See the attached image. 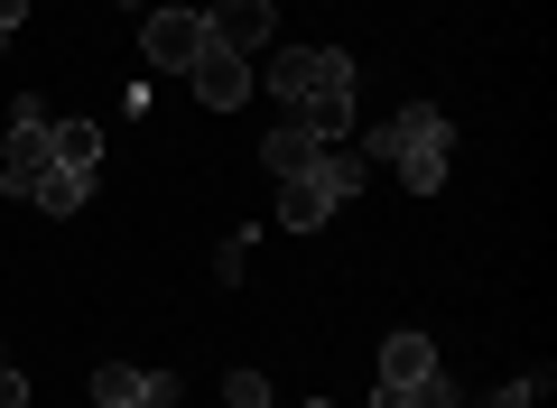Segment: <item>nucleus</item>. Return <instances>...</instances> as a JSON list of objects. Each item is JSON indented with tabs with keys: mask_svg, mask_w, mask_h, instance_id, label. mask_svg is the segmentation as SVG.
<instances>
[{
	"mask_svg": "<svg viewBox=\"0 0 557 408\" xmlns=\"http://www.w3.org/2000/svg\"><path fill=\"white\" fill-rule=\"evenodd\" d=\"M446 149H456L446 112H437V102H409V112H391L372 139H362V168H391L409 195H437L446 186Z\"/></svg>",
	"mask_w": 557,
	"mask_h": 408,
	"instance_id": "obj_1",
	"label": "nucleus"
},
{
	"mask_svg": "<svg viewBox=\"0 0 557 408\" xmlns=\"http://www.w3.org/2000/svg\"><path fill=\"white\" fill-rule=\"evenodd\" d=\"M47 158L94 176V168H102V131H94V121H47Z\"/></svg>",
	"mask_w": 557,
	"mask_h": 408,
	"instance_id": "obj_11",
	"label": "nucleus"
},
{
	"mask_svg": "<svg viewBox=\"0 0 557 408\" xmlns=\"http://www.w3.org/2000/svg\"><path fill=\"white\" fill-rule=\"evenodd\" d=\"M307 158H317V139H307L298 121H288V131H270V139H260V168H270V176H298Z\"/></svg>",
	"mask_w": 557,
	"mask_h": 408,
	"instance_id": "obj_13",
	"label": "nucleus"
},
{
	"mask_svg": "<svg viewBox=\"0 0 557 408\" xmlns=\"http://www.w3.org/2000/svg\"><path fill=\"white\" fill-rule=\"evenodd\" d=\"M0 408H28V381H20L10 362H0Z\"/></svg>",
	"mask_w": 557,
	"mask_h": 408,
	"instance_id": "obj_17",
	"label": "nucleus"
},
{
	"mask_svg": "<svg viewBox=\"0 0 557 408\" xmlns=\"http://www.w3.org/2000/svg\"><path fill=\"white\" fill-rule=\"evenodd\" d=\"M186 84H196V102L205 112H242V102H251V57H233V47H205L196 65H186Z\"/></svg>",
	"mask_w": 557,
	"mask_h": 408,
	"instance_id": "obj_7",
	"label": "nucleus"
},
{
	"mask_svg": "<svg viewBox=\"0 0 557 408\" xmlns=\"http://www.w3.org/2000/svg\"><path fill=\"white\" fill-rule=\"evenodd\" d=\"M28 205H38V214H84V205H94V176L84 168H47L38 186H28Z\"/></svg>",
	"mask_w": 557,
	"mask_h": 408,
	"instance_id": "obj_9",
	"label": "nucleus"
},
{
	"mask_svg": "<svg viewBox=\"0 0 557 408\" xmlns=\"http://www.w3.org/2000/svg\"><path fill=\"white\" fill-rule=\"evenodd\" d=\"M47 168H57V158H47V102L20 94V102H10V139H0V195L28 205V186H38Z\"/></svg>",
	"mask_w": 557,
	"mask_h": 408,
	"instance_id": "obj_3",
	"label": "nucleus"
},
{
	"mask_svg": "<svg viewBox=\"0 0 557 408\" xmlns=\"http://www.w3.org/2000/svg\"><path fill=\"white\" fill-rule=\"evenodd\" d=\"M223 408H278V390L260 371H223Z\"/></svg>",
	"mask_w": 557,
	"mask_h": 408,
	"instance_id": "obj_15",
	"label": "nucleus"
},
{
	"mask_svg": "<svg viewBox=\"0 0 557 408\" xmlns=\"http://www.w3.org/2000/svg\"><path fill=\"white\" fill-rule=\"evenodd\" d=\"M20 20H28V0H0V47L20 38Z\"/></svg>",
	"mask_w": 557,
	"mask_h": 408,
	"instance_id": "obj_18",
	"label": "nucleus"
},
{
	"mask_svg": "<svg viewBox=\"0 0 557 408\" xmlns=\"http://www.w3.org/2000/svg\"><path fill=\"white\" fill-rule=\"evenodd\" d=\"M205 10H149V20H139V57L159 65V75H186V65L205 57Z\"/></svg>",
	"mask_w": 557,
	"mask_h": 408,
	"instance_id": "obj_5",
	"label": "nucleus"
},
{
	"mask_svg": "<svg viewBox=\"0 0 557 408\" xmlns=\"http://www.w3.org/2000/svg\"><path fill=\"white\" fill-rule=\"evenodd\" d=\"M539 390H548V371H530V381H502L483 408H539Z\"/></svg>",
	"mask_w": 557,
	"mask_h": 408,
	"instance_id": "obj_16",
	"label": "nucleus"
},
{
	"mask_svg": "<svg viewBox=\"0 0 557 408\" xmlns=\"http://www.w3.org/2000/svg\"><path fill=\"white\" fill-rule=\"evenodd\" d=\"M362 176H372V168H362L354 149H317L298 176H278V223H288V233H317L335 205H354V195H362Z\"/></svg>",
	"mask_w": 557,
	"mask_h": 408,
	"instance_id": "obj_2",
	"label": "nucleus"
},
{
	"mask_svg": "<svg viewBox=\"0 0 557 408\" xmlns=\"http://www.w3.org/2000/svg\"><path fill=\"white\" fill-rule=\"evenodd\" d=\"M0 362H10V353H0Z\"/></svg>",
	"mask_w": 557,
	"mask_h": 408,
	"instance_id": "obj_19",
	"label": "nucleus"
},
{
	"mask_svg": "<svg viewBox=\"0 0 557 408\" xmlns=\"http://www.w3.org/2000/svg\"><path fill=\"white\" fill-rule=\"evenodd\" d=\"M102 408H177V371H139V362H102L94 371Z\"/></svg>",
	"mask_w": 557,
	"mask_h": 408,
	"instance_id": "obj_8",
	"label": "nucleus"
},
{
	"mask_svg": "<svg viewBox=\"0 0 557 408\" xmlns=\"http://www.w3.org/2000/svg\"><path fill=\"white\" fill-rule=\"evenodd\" d=\"M205 38L233 47V57H260V47L278 38V0H214V10H205Z\"/></svg>",
	"mask_w": 557,
	"mask_h": 408,
	"instance_id": "obj_6",
	"label": "nucleus"
},
{
	"mask_svg": "<svg viewBox=\"0 0 557 408\" xmlns=\"http://www.w3.org/2000/svg\"><path fill=\"white\" fill-rule=\"evenodd\" d=\"M418 371H437V344H428V334H391V344H381V390H409Z\"/></svg>",
	"mask_w": 557,
	"mask_h": 408,
	"instance_id": "obj_10",
	"label": "nucleus"
},
{
	"mask_svg": "<svg viewBox=\"0 0 557 408\" xmlns=\"http://www.w3.org/2000/svg\"><path fill=\"white\" fill-rule=\"evenodd\" d=\"M270 84L278 102H317V94H354V57L344 47H288V57H270Z\"/></svg>",
	"mask_w": 557,
	"mask_h": 408,
	"instance_id": "obj_4",
	"label": "nucleus"
},
{
	"mask_svg": "<svg viewBox=\"0 0 557 408\" xmlns=\"http://www.w3.org/2000/svg\"><path fill=\"white\" fill-rule=\"evenodd\" d=\"M298 131L317 139V149H344V131H354V94H317V102H298Z\"/></svg>",
	"mask_w": 557,
	"mask_h": 408,
	"instance_id": "obj_12",
	"label": "nucleus"
},
{
	"mask_svg": "<svg viewBox=\"0 0 557 408\" xmlns=\"http://www.w3.org/2000/svg\"><path fill=\"white\" fill-rule=\"evenodd\" d=\"M399 408H456V381H446V371H418L409 390H391Z\"/></svg>",
	"mask_w": 557,
	"mask_h": 408,
	"instance_id": "obj_14",
	"label": "nucleus"
}]
</instances>
